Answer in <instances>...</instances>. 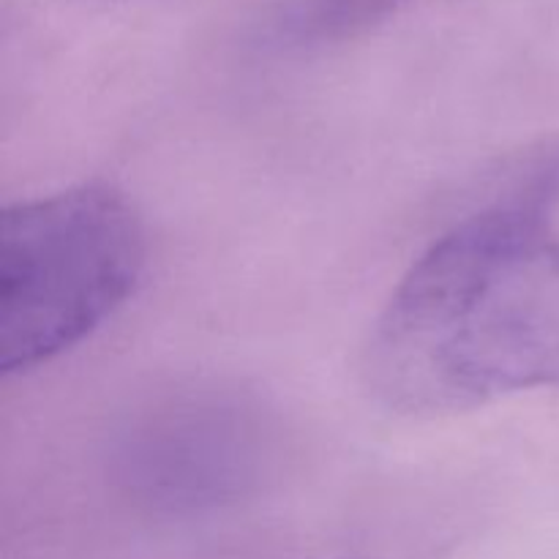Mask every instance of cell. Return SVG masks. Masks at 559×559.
<instances>
[{
  "label": "cell",
  "mask_w": 559,
  "mask_h": 559,
  "mask_svg": "<svg viewBox=\"0 0 559 559\" xmlns=\"http://www.w3.org/2000/svg\"><path fill=\"white\" fill-rule=\"evenodd\" d=\"M559 136L524 147L426 246L374 320L364 382L407 418L559 388Z\"/></svg>",
  "instance_id": "6da1fadb"
},
{
  "label": "cell",
  "mask_w": 559,
  "mask_h": 559,
  "mask_svg": "<svg viewBox=\"0 0 559 559\" xmlns=\"http://www.w3.org/2000/svg\"><path fill=\"white\" fill-rule=\"evenodd\" d=\"M140 213L109 183L9 205L0 216V374H27L91 338L134 295Z\"/></svg>",
  "instance_id": "7a4b0ae2"
},
{
  "label": "cell",
  "mask_w": 559,
  "mask_h": 559,
  "mask_svg": "<svg viewBox=\"0 0 559 559\" xmlns=\"http://www.w3.org/2000/svg\"><path fill=\"white\" fill-rule=\"evenodd\" d=\"M282 459V426L257 393L189 382L136 404L112 435L109 473L136 506L205 513L254 497Z\"/></svg>",
  "instance_id": "3957f363"
},
{
  "label": "cell",
  "mask_w": 559,
  "mask_h": 559,
  "mask_svg": "<svg viewBox=\"0 0 559 559\" xmlns=\"http://www.w3.org/2000/svg\"><path fill=\"white\" fill-rule=\"evenodd\" d=\"M409 0H293L282 16V33L293 44H333L360 36Z\"/></svg>",
  "instance_id": "277c9868"
}]
</instances>
